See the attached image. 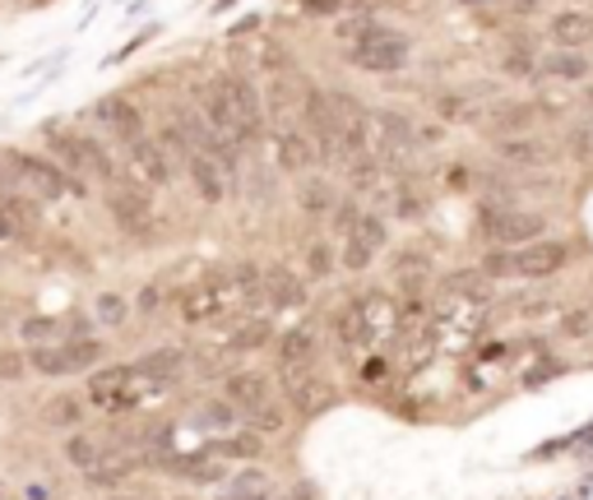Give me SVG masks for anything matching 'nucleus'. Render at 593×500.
Returning <instances> with one entry per match:
<instances>
[{
    "instance_id": "nucleus-6",
    "label": "nucleus",
    "mask_w": 593,
    "mask_h": 500,
    "mask_svg": "<svg viewBox=\"0 0 593 500\" xmlns=\"http://www.w3.org/2000/svg\"><path fill=\"white\" fill-rule=\"evenodd\" d=\"M42 140H47V149H51V153H57V163H65V167H74V172L112 176V157L102 153L89 135H70V130L47 125V130H42Z\"/></svg>"
},
{
    "instance_id": "nucleus-16",
    "label": "nucleus",
    "mask_w": 593,
    "mask_h": 500,
    "mask_svg": "<svg viewBox=\"0 0 593 500\" xmlns=\"http://www.w3.org/2000/svg\"><path fill=\"white\" fill-rule=\"evenodd\" d=\"M288 404L297 412H320L329 404V389L316 380L311 366H301V371H288Z\"/></svg>"
},
{
    "instance_id": "nucleus-7",
    "label": "nucleus",
    "mask_w": 593,
    "mask_h": 500,
    "mask_svg": "<svg viewBox=\"0 0 593 500\" xmlns=\"http://www.w3.org/2000/svg\"><path fill=\"white\" fill-rule=\"evenodd\" d=\"M478 227L492 236V242H501V246H529V236H538L548 223L538 218V214H524V208H497V204H487V208H478Z\"/></svg>"
},
{
    "instance_id": "nucleus-2",
    "label": "nucleus",
    "mask_w": 593,
    "mask_h": 500,
    "mask_svg": "<svg viewBox=\"0 0 593 500\" xmlns=\"http://www.w3.org/2000/svg\"><path fill=\"white\" fill-rule=\"evenodd\" d=\"M571 259V246L565 242H529V246H514L505 255L487 259V274H501V278H552L565 269Z\"/></svg>"
},
{
    "instance_id": "nucleus-31",
    "label": "nucleus",
    "mask_w": 593,
    "mask_h": 500,
    "mask_svg": "<svg viewBox=\"0 0 593 500\" xmlns=\"http://www.w3.org/2000/svg\"><path fill=\"white\" fill-rule=\"evenodd\" d=\"M23 338H29L33 348H42V338H51V344H57V338H61V325H57V320H29V325H23Z\"/></svg>"
},
{
    "instance_id": "nucleus-15",
    "label": "nucleus",
    "mask_w": 593,
    "mask_h": 500,
    "mask_svg": "<svg viewBox=\"0 0 593 500\" xmlns=\"http://www.w3.org/2000/svg\"><path fill=\"white\" fill-rule=\"evenodd\" d=\"M552 42L561 47V51H580L584 42H593V14H584V10H561V14H552Z\"/></svg>"
},
{
    "instance_id": "nucleus-29",
    "label": "nucleus",
    "mask_w": 593,
    "mask_h": 500,
    "mask_svg": "<svg viewBox=\"0 0 593 500\" xmlns=\"http://www.w3.org/2000/svg\"><path fill=\"white\" fill-rule=\"evenodd\" d=\"M70 459H74V463H80L84 472H98V468H102V450H98V445H93L89 436H80V440H70Z\"/></svg>"
},
{
    "instance_id": "nucleus-26",
    "label": "nucleus",
    "mask_w": 593,
    "mask_h": 500,
    "mask_svg": "<svg viewBox=\"0 0 593 500\" xmlns=\"http://www.w3.org/2000/svg\"><path fill=\"white\" fill-rule=\"evenodd\" d=\"M251 422H255V436H274V431L288 427V412H283L278 404H265V408L251 412Z\"/></svg>"
},
{
    "instance_id": "nucleus-9",
    "label": "nucleus",
    "mask_w": 593,
    "mask_h": 500,
    "mask_svg": "<svg viewBox=\"0 0 593 500\" xmlns=\"http://www.w3.org/2000/svg\"><path fill=\"white\" fill-rule=\"evenodd\" d=\"M385 251V218L376 214H362L348 223V236H344V269H367L371 259Z\"/></svg>"
},
{
    "instance_id": "nucleus-37",
    "label": "nucleus",
    "mask_w": 593,
    "mask_h": 500,
    "mask_svg": "<svg viewBox=\"0 0 593 500\" xmlns=\"http://www.w3.org/2000/svg\"><path fill=\"white\" fill-rule=\"evenodd\" d=\"M589 102H593V89H589Z\"/></svg>"
},
{
    "instance_id": "nucleus-12",
    "label": "nucleus",
    "mask_w": 593,
    "mask_h": 500,
    "mask_svg": "<svg viewBox=\"0 0 593 500\" xmlns=\"http://www.w3.org/2000/svg\"><path fill=\"white\" fill-rule=\"evenodd\" d=\"M131 163H135V172L149 181V186H167V181L176 176V163H172L167 149L153 140V135H140V140L131 144Z\"/></svg>"
},
{
    "instance_id": "nucleus-11",
    "label": "nucleus",
    "mask_w": 593,
    "mask_h": 500,
    "mask_svg": "<svg viewBox=\"0 0 593 500\" xmlns=\"http://www.w3.org/2000/svg\"><path fill=\"white\" fill-rule=\"evenodd\" d=\"M93 121L108 125L112 135L125 140V144H135L144 135V116H140V108H135L131 98H98L93 102Z\"/></svg>"
},
{
    "instance_id": "nucleus-35",
    "label": "nucleus",
    "mask_w": 593,
    "mask_h": 500,
    "mask_svg": "<svg viewBox=\"0 0 593 500\" xmlns=\"http://www.w3.org/2000/svg\"><path fill=\"white\" fill-rule=\"evenodd\" d=\"M306 208H311V214H320V208H329V191L325 186H311V191H306V200H301Z\"/></svg>"
},
{
    "instance_id": "nucleus-32",
    "label": "nucleus",
    "mask_w": 593,
    "mask_h": 500,
    "mask_svg": "<svg viewBox=\"0 0 593 500\" xmlns=\"http://www.w3.org/2000/svg\"><path fill=\"white\" fill-rule=\"evenodd\" d=\"M561 329L571 334V338L589 334V329H593V306H575V310H571V315H565V320H561Z\"/></svg>"
},
{
    "instance_id": "nucleus-13",
    "label": "nucleus",
    "mask_w": 593,
    "mask_h": 500,
    "mask_svg": "<svg viewBox=\"0 0 593 500\" xmlns=\"http://www.w3.org/2000/svg\"><path fill=\"white\" fill-rule=\"evenodd\" d=\"M223 394H227V404H232V408H242L246 417H251L255 408L274 404V394H269V380H265L260 371H237V376H227Z\"/></svg>"
},
{
    "instance_id": "nucleus-27",
    "label": "nucleus",
    "mask_w": 593,
    "mask_h": 500,
    "mask_svg": "<svg viewBox=\"0 0 593 500\" xmlns=\"http://www.w3.org/2000/svg\"><path fill=\"white\" fill-rule=\"evenodd\" d=\"M408 140H412V130H408L403 116H380V144H385V153H390V149H403Z\"/></svg>"
},
{
    "instance_id": "nucleus-28",
    "label": "nucleus",
    "mask_w": 593,
    "mask_h": 500,
    "mask_svg": "<svg viewBox=\"0 0 593 500\" xmlns=\"http://www.w3.org/2000/svg\"><path fill=\"white\" fill-rule=\"evenodd\" d=\"M385 23L380 19H371V14H362V19H348V23H339V38L352 47V42H362V38H371V33H380Z\"/></svg>"
},
{
    "instance_id": "nucleus-17",
    "label": "nucleus",
    "mask_w": 593,
    "mask_h": 500,
    "mask_svg": "<svg viewBox=\"0 0 593 500\" xmlns=\"http://www.w3.org/2000/svg\"><path fill=\"white\" fill-rule=\"evenodd\" d=\"M260 302L265 306H301L306 302V287L288 269H269V274H260Z\"/></svg>"
},
{
    "instance_id": "nucleus-23",
    "label": "nucleus",
    "mask_w": 593,
    "mask_h": 500,
    "mask_svg": "<svg viewBox=\"0 0 593 500\" xmlns=\"http://www.w3.org/2000/svg\"><path fill=\"white\" fill-rule=\"evenodd\" d=\"M135 371L144 376V380H167V376H176L182 371V353H153V357H144Z\"/></svg>"
},
{
    "instance_id": "nucleus-19",
    "label": "nucleus",
    "mask_w": 593,
    "mask_h": 500,
    "mask_svg": "<svg viewBox=\"0 0 593 500\" xmlns=\"http://www.w3.org/2000/svg\"><path fill=\"white\" fill-rule=\"evenodd\" d=\"M57 353H61V371L65 376L70 371H89V366L102 361V344H98V338H70V344H57Z\"/></svg>"
},
{
    "instance_id": "nucleus-24",
    "label": "nucleus",
    "mask_w": 593,
    "mask_h": 500,
    "mask_svg": "<svg viewBox=\"0 0 593 500\" xmlns=\"http://www.w3.org/2000/svg\"><path fill=\"white\" fill-rule=\"evenodd\" d=\"M548 74H556V79H584L589 74V61L580 57V51H552V57H548Z\"/></svg>"
},
{
    "instance_id": "nucleus-21",
    "label": "nucleus",
    "mask_w": 593,
    "mask_h": 500,
    "mask_svg": "<svg viewBox=\"0 0 593 500\" xmlns=\"http://www.w3.org/2000/svg\"><path fill=\"white\" fill-rule=\"evenodd\" d=\"M497 153L505 157V163H514V167H538V163H548V144H538V140H505Z\"/></svg>"
},
{
    "instance_id": "nucleus-20",
    "label": "nucleus",
    "mask_w": 593,
    "mask_h": 500,
    "mask_svg": "<svg viewBox=\"0 0 593 500\" xmlns=\"http://www.w3.org/2000/svg\"><path fill=\"white\" fill-rule=\"evenodd\" d=\"M278 357H283V371H301V366H311V361H316V344H311V334H306V329L283 334Z\"/></svg>"
},
{
    "instance_id": "nucleus-30",
    "label": "nucleus",
    "mask_w": 593,
    "mask_h": 500,
    "mask_svg": "<svg viewBox=\"0 0 593 500\" xmlns=\"http://www.w3.org/2000/svg\"><path fill=\"white\" fill-rule=\"evenodd\" d=\"M47 422H51V427H74V422H80V404L61 394V399L47 408Z\"/></svg>"
},
{
    "instance_id": "nucleus-5",
    "label": "nucleus",
    "mask_w": 593,
    "mask_h": 500,
    "mask_svg": "<svg viewBox=\"0 0 593 500\" xmlns=\"http://www.w3.org/2000/svg\"><path fill=\"white\" fill-rule=\"evenodd\" d=\"M6 172L19 181L23 191H33L38 200H61V195L74 191V181L57 163H42V157H29V153H10L6 157Z\"/></svg>"
},
{
    "instance_id": "nucleus-34",
    "label": "nucleus",
    "mask_w": 593,
    "mask_h": 500,
    "mask_svg": "<svg viewBox=\"0 0 593 500\" xmlns=\"http://www.w3.org/2000/svg\"><path fill=\"white\" fill-rule=\"evenodd\" d=\"M102 320H108V325H121V320H125V302H121V297H102Z\"/></svg>"
},
{
    "instance_id": "nucleus-14",
    "label": "nucleus",
    "mask_w": 593,
    "mask_h": 500,
    "mask_svg": "<svg viewBox=\"0 0 593 500\" xmlns=\"http://www.w3.org/2000/svg\"><path fill=\"white\" fill-rule=\"evenodd\" d=\"M274 153H278L283 172H306L316 163V144H311V135H301V130H274Z\"/></svg>"
},
{
    "instance_id": "nucleus-1",
    "label": "nucleus",
    "mask_w": 593,
    "mask_h": 500,
    "mask_svg": "<svg viewBox=\"0 0 593 500\" xmlns=\"http://www.w3.org/2000/svg\"><path fill=\"white\" fill-rule=\"evenodd\" d=\"M395 315L380 297H367V302H352L334 315V344L344 353H357V348H376L385 334H390Z\"/></svg>"
},
{
    "instance_id": "nucleus-18",
    "label": "nucleus",
    "mask_w": 593,
    "mask_h": 500,
    "mask_svg": "<svg viewBox=\"0 0 593 500\" xmlns=\"http://www.w3.org/2000/svg\"><path fill=\"white\" fill-rule=\"evenodd\" d=\"M186 172H191V181H195V191L204 195V204H218V200H223L227 176H223V167L214 163V157L191 153V157H186Z\"/></svg>"
},
{
    "instance_id": "nucleus-33",
    "label": "nucleus",
    "mask_w": 593,
    "mask_h": 500,
    "mask_svg": "<svg viewBox=\"0 0 593 500\" xmlns=\"http://www.w3.org/2000/svg\"><path fill=\"white\" fill-rule=\"evenodd\" d=\"M395 208H399V218H422V208H427V200H422L418 191H408V186H399V200H395Z\"/></svg>"
},
{
    "instance_id": "nucleus-36",
    "label": "nucleus",
    "mask_w": 593,
    "mask_h": 500,
    "mask_svg": "<svg viewBox=\"0 0 593 500\" xmlns=\"http://www.w3.org/2000/svg\"><path fill=\"white\" fill-rule=\"evenodd\" d=\"M505 70H510V74H529V70H533V57H529V51H520V57L505 61Z\"/></svg>"
},
{
    "instance_id": "nucleus-25",
    "label": "nucleus",
    "mask_w": 593,
    "mask_h": 500,
    "mask_svg": "<svg viewBox=\"0 0 593 500\" xmlns=\"http://www.w3.org/2000/svg\"><path fill=\"white\" fill-rule=\"evenodd\" d=\"M260 344H269V325L265 320H251V325H242L237 334L227 338L232 353H251V348H260Z\"/></svg>"
},
{
    "instance_id": "nucleus-8",
    "label": "nucleus",
    "mask_w": 593,
    "mask_h": 500,
    "mask_svg": "<svg viewBox=\"0 0 593 500\" xmlns=\"http://www.w3.org/2000/svg\"><path fill=\"white\" fill-rule=\"evenodd\" d=\"M140 380H144V376L135 371V366H108V371L93 376L89 399H93L98 408L121 412V408H131V404L140 399Z\"/></svg>"
},
{
    "instance_id": "nucleus-10",
    "label": "nucleus",
    "mask_w": 593,
    "mask_h": 500,
    "mask_svg": "<svg viewBox=\"0 0 593 500\" xmlns=\"http://www.w3.org/2000/svg\"><path fill=\"white\" fill-rule=\"evenodd\" d=\"M108 208L125 232H144L153 223V200H149L144 186H125V181H116V186L108 191Z\"/></svg>"
},
{
    "instance_id": "nucleus-22",
    "label": "nucleus",
    "mask_w": 593,
    "mask_h": 500,
    "mask_svg": "<svg viewBox=\"0 0 593 500\" xmlns=\"http://www.w3.org/2000/svg\"><path fill=\"white\" fill-rule=\"evenodd\" d=\"M176 472H182V478H191V482H218V478H223V459H214V455H191V459L176 463Z\"/></svg>"
},
{
    "instance_id": "nucleus-3",
    "label": "nucleus",
    "mask_w": 593,
    "mask_h": 500,
    "mask_svg": "<svg viewBox=\"0 0 593 500\" xmlns=\"http://www.w3.org/2000/svg\"><path fill=\"white\" fill-rule=\"evenodd\" d=\"M223 84V98H227V108H232V130H237V144H255L265 135V102L260 93H255L251 79H237V74H227L218 79Z\"/></svg>"
},
{
    "instance_id": "nucleus-4",
    "label": "nucleus",
    "mask_w": 593,
    "mask_h": 500,
    "mask_svg": "<svg viewBox=\"0 0 593 500\" xmlns=\"http://www.w3.org/2000/svg\"><path fill=\"white\" fill-rule=\"evenodd\" d=\"M408 51H412V47H408L395 29H380V33L362 38V42H352V47H348V61H352L357 70H371V74H395V70L408 65Z\"/></svg>"
}]
</instances>
